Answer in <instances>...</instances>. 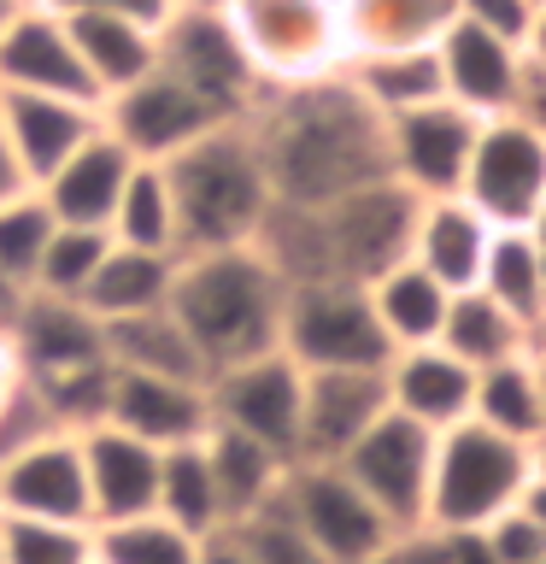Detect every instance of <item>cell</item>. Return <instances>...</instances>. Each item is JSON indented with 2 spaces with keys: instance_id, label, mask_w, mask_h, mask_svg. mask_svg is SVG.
Instances as JSON below:
<instances>
[{
  "instance_id": "38",
  "label": "cell",
  "mask_w": 546,
  "mask_h": 564,
  "mask_svg": "<svg viewBox=\"0 0 546 564\" xmlns=\"http://www.w3.org/2000/svg\"><path fill=\"white\" fill-rule=\"evenodd\" d=\"M200 541L171 518H123V523H95V564H194Z\"/></svg>"
},
{
  "instance_id": "64",
  "label": "cell",
  "mask_w": 546,
  "mask_h": 564,
  "mask_svg": "<svg viewBox=\"0 0 546 564\" xmlns=\"http://www.w3.org/2000/svg\"><path fill=\"white\" fill-rule=\"evenodd\" d=\"M540 564H546V558H540Z\"/></svg>"
},
{
  "instance_id": "37",
  "label": "cell",
  "mask_w": 546,
  "mask_h": 564,
  "mask_svg": "<svg viewBox=\"0 0 546 564\" xmlns=\"http://www.w3.org/2000/svg\"><path fill=\"white\" fill-rule=\"evenodd\" d=\"M200 441H183V447L159 453V500H153L159 518H171L176 529H188L194 541H206V535H218V529H223L218 488H211V465H206Z\"/></svg>"
},
{
  "instance_id": "29",
  "label": "cell",
  "mask_w": 546,
  "mask_h": 564,
  "mask_svg": "<svg viewBox=\"0 0 546 564\" xmlns=\"http://www.w3.org/2000/svg\"><path fill=\"white\" fill-rule=\"evenodd\" d=\"M341 24H347V59L435 47L458 24V0H341Z\"/></svg>"
},
{
  "instance_id": "5",
  "label": "cell",
  "mask_w": 546,
  "mask_h": 564,
  "mask_svg": "<svg viewBox=\"0 0 546 564\" xmlns=\"http://www.w3.org/2000/svg\"><path fill=\"white\" fill-rule=\"evenodd\" d=\"M223 18L264 88H299L347 70L341 0H229Z\"/></svg>"
},
{
  "instance_id": "10",
  "label": "cell",
  "mask_w": 546,
  "mask_h": 564,
  "mask_svg": "<svg viewBox=\"0 0 546 564\" xmlns=\"http://www.w3.org/2000/svg\"><path fill=\"white\" fill-rule=\"evenodd\" d=\"M458 194L482 212L488 229H528V218L546 200V135L511 112L488 118Z\"/></svg>"
},
{
  "instance_id": "50",
  "label": "cell",
  "mask_w": 546,
  "mask_h": 564,
  "mask_svg": "<svg viewBox=\"0 0 546 564\" xmlns=\"http://www.w3.org/2000/svg\"><path fill=\"white\" fill-rule=\"evenodd\" d=\"M376 564H435V541L429 535H412V541H394Z\"/></svg>"
},
{
  "instance_id": "47",
  "label": "cell",
  "mask_w": 546,
  "mask_h": 564,
  "mask_svg": "<svg viewBox=\"0 0 546 564\" xmlns=\"http://www.w3.org/2000/svg\"><path fill=\"white\" fill-rule=\"evenodd\" d=\"M435 541V564H500L488 553L482 529H458V535H429Z\"/></svg>"
},
{
  "instance_id": "18",
  "label": "cell",
  "mask_w": 546,
  "mask_h": 564,
  "mask_svg": "<svg viewBox=\"0 0 546 564\" xmlns=\"http://www.w3.org/2000/svg\"><path fill=\"white\" fill-rule=\"evenodd\" d=\"M0 518H42V523H88V476L77 435H47L0 465Z\"/></svg>"
},
{
  "instance_id": "39",
  "label": "cell",
  "mask_w": 546,
  "mask_h": 564,
  "mask_svg": "<svg viewBox=\"0 0 546 564\" xmlns=\"http://www.w3.org/2000/svg\"><path fill=\"white\" fill-rule=\"evenodd\" d=\"M53 229L59 224H53V212L35 188H18L12 200H0V276H7L12 289H30Z\"/></svg>"
},
{
  "instance_id": "53",
  "label": "cell",
  "mask_w": 546,
  "mask_h": 564,
  "mask_svg": "<svg viewBox=\"0 0 546 564\" xmlns=\"http://www.w3.org/2000/svg\"><path fill=\"white\" fill-rule=\"evenodd\" d=\"M523 511L546 529V476H540V470H535V482H528V494H523Z\"/></svg>"
},
{
  "instance_id": "24",
  "label": "cell",
  "mask_w": 546,
  "mask_h": 564,
  "mask_svg": "<svg viewBox=\"0 0 546 564\" xmlns=\"http://www.w3.org/2000/svg\"><path fill=\"white\" fill-rule=\"evenodd\" d=\"M130 171H135V153L123 148V141L106 135V123H100V130L88 135L83 148L70 153L65 165L53 171L35 194L47 200L53 224H70V229H106V224H112V206H118L123 183H130Z\"/></svg>"
},
{
  "instance_id": "28",
  "label": "cell",
  "mask_w": 546,
  "mask_h": 564,
  "mask_svg": "<svg viewBox=\"0 0 546 564\" xmlns=\"http://www.w3.org/2000/svg\"><path fill=\"white\" fill-rule=\"evenodd\" d=\"M106 335V359L118 370H141V377H176V382H211V370L200 359V347L188 341V329L171 317V306L159 312H135V317H112L100 324Z\"/></svg>"
},
{
  "instance_id": "52",
  "label": "cell",
  "mask_w": 546,
  "mask_h": 564,
  "mask_svg": "<svg viewBox=\"0 0 546 564\" xmlns=\"http://www.w3.org/2000/svg\"><path fill=\"white\" fill-rule=\"evenodd\" d=\"M18 188H30V183L18 176V165H12V148H7V135H0V200H12Z\"/></svg>"
},
{
  "instance_id": "56",
  "label": "cell",
  "mask_w": 546,
  "mask_h": 564,
  "mask_svg": "<svg viewBox=\"0 0 546 564\" xmlns=\"http://www.w3.org/2000/svg\"><path fill=\"white\" fill-rule=\"evenodd\" d=\"M18 300H24V289H12V282L0 276V329H7V317L18 312Z\"/></svg>"
},
{
  "instance_id": "14",
  "label": "cell",
  "mask_w": 546,
  "mask_h": 564,
  "mask_svg": "<svg viewBox=\"0 0 546 564\" xmlns=\"http://www.w3.org/2000/svg\"><path fill=\"white\" fill-rule=\"evenodd\" d=\"M476 135H482V118H470L465 106H452V100L412 106V112L387 118V176L405 183L417 200L458 194L470 171V153H476Z\"/></svg>"
},
{
  "instance_id": "43",
  "label": "cell",
  "mask_w": 546,
  "mask_h": 564,
  "mask_svg": "<svg viewBox=\"0 0 546 564\" xmlns=\"http://www.w3.org/2000/svg\"><path fill=\"white\" fill-rule=\"evenodd\" d=\"M47 435H65V430H59V417L47 412L42 388L18 370V382L0 394V465L18 458L24 447H35V441H47Z\"/></svg>"
},
{
  "instance_id": "3",
  "label": "cell",
  "mask_w": 546,
  "mask_h": 564,
  "mask_svg": "<svg viewBox=\"0 0 546 564\" xmlns=\"http://www.w3.org/2000/svg\"><path fill=\"white\" fill-rule=\"evenodd\" d=\"M165 183L176 200V236L183 253H211V247H247L259 224L271 218V176L253 148V130L241 123H218L183 153L165 159ZM176 253V259H183Z\"/></svg>"
},
{
  "instance_id": "13",
  "label": "cell",
  "mask_w": 546,
  "mask_h": 564,
  "mask_svg": "<svg viewBox=\"0 0 546 564\" xmlns=\"http://www.w3.org/2000/svg\"><path fill=\"white\" fill-rule=\"evenodd\" d=\"M211 423L241 430L247 441L282 453L294 465L299 458V365L288 352H264V359L229 365L206 382Z\"/></svg>"
},
{
  "instance_id": "48",
  "label": "cell",
  "mask_w": 546,
  "mask_h": 564,
  "mask_svg": "<svg viewBox=\"0 0 546 564\" xmlns=\"http://www.w3.org/2000/svg\"><path fill=\"white\" fill-rule=\"evenodd\" d=\"M100 7H112V12H123V18H130V24H141V30H165L171 24V18H176V7H171V0H100Z\"/></svg>"
},
{
  "instance_id": "32",
  "label": "cell",
  "mask_w": 546,
  "mask_h": 564,
  "mask_svg": "<svg viewBox=\"0 0 546 564\" xmlns=\"http://www.w3.org/2000/svg\"><path fill=\"white\" fill-rule=\"evenodd\" d=\"M341 77L359 88V100L382 118H400L412 106H429V100H447L440 88V59L435 47H405V53H359L347 59Z\"/></svg>"
},
{
  "instance_id": "33",
  "label": "cell",
  "mask_w": 546,
  "mask_h": 564,
  "mask_svg": "<svg viewBox=\"0 0 546 564\" xmlns=\"http://www.w3.org/2000/svg\"><path fill=\"white\" fill-rule=\"evenodd\" d=\"M476 423L500 430L511 441H535L546 435V394H540V365L535 352H517L505 365H488L476 370V405H470Z\"/></svg>"
},
{
  "instance_id": "25",
  "label": "cell",
  "mask_w": 546,
  "mask_h": 564,
  "mask_svg": "<svg viewBox=\"0 0 546 564\" xmlns=\"http://www.w3.org/2000/svg\"><path fill=\"white\" fill-rule=\"evenodd\" d=\"M493 229L465 194H429L417 200V224H412V259L417 271H429L440 289H476L482 276V253H488Z\"/></svg>"
},
{
  "instance_id": "27",
  "label": "cell",
  "mask_w": 546,
  "mask_h": 564,
  "mask_svg": "<svg viewBox=\"0 0 546 564\" xmlns=\"http://www.w3.org/2000/svg\"><path fill=\"white\" fill-rule=\"evenodd\" d=\"M70 24V42H77V59L88 70V83H95V95H118V88H130L135 77H148L159 65V35L130 24L123 12L112 7H88L77 18H65Z\"/></svg>"
},
{
  "instance_id": "34",
  "label": "cell",
  "mask_w": 546,
  "mask_h": 564,
  "mask_svg": "<svg viewBox=\"0 0 546 564\" xmlns=\"http://www.w3.org/2000/svg\"><path fill=\"white\" fill-rule=\"evenodd\" d=\"M440 347L452 359H465L470 370H488V365H505L517 352H528V324H517L482 289H458L447 306V324H440Z\"/></svg>"
},
{
  "instance_id": "7",
  "label": "cell",
  "mask_w": 546,
  "mask_h": 564,
  "mask_svg": "<svg viewBox=\"0 0 546 564\" xmlns=\"http://www.w3.org/2000/svg\"><path fill=\"white\" fill-rule=\"evenodd\" d=\"M335 465L359 482V494L382 511L400 541L423 535V518H429V470H435V430H423V423L400 417V412H382Z\"/></svg>"
},
{
  "instance_id": "19",
  "label": "cell",
  "mask_w": 546,
  "mask_h": 564,
  "mask_svg": "<svg viewBox=\"0 0 546 564\" xmlns=\"http://www.w3.org/2000/svg\"><path fill=\"white\" fill-rule=\"evenodd\" d=\"M0 88H24V95H65V100H88L100 106L95 83L77 59L70 24L47 7H30L0 30Z\"/></svg>"
},
{
  "instance_id": "35",
  "label": "cell",
  "mask_w": 546,
  "mask_h": 564,
  "mask_svg": "<svg viewBox=\"0 0 546 564\" xmlns=\"http://www.w3.org/2000/svg\"><path fill=\"white\" fill-rule=\"evenodd\" d=\"M476 289H482L488 300H500L517 324L535 329L540 312H546V264H540L535 236H528V229H493Z\"/></svg>"
},
{
  "instance_id": "59",
  "label": "cell",
  "mask_w": 546,
  "mask_h": 564,
  "mask_svg": "<svg viewBox=\"0 0 546 564\" xmlns=\"http://www.w3.org/2000/svg\"><path fill=\"white\" fill-rule=\"evenodd\" d=\"M24 7H30V0H0V30H7V24H12V18L24 12Z\"/></svg>"
},
{
  "instance_id": "1",
  "label": "cell",
  "mask_w": 546,
  "mask_h": 564,
  "mask_svg": "<svg viewBox=\"0 0 546 564\" xmlns=\"http://www.w3.org/2000/svg\"><path fill=\"white\" fill-rule=\"evenodd\" d=\"M247 130H253L276 206L317 212L387 176V118L370 112L347 77L264 88L247 112Z\"/></svg>"
},
{
  "instance_id": "31",
  "label": "cell",
  "mask_w": 546,
  "mask_h": 564,
  "mask_svg": "<svg viewBox=\"0 0 546 564\" xmlns=\"http://www.w3.org/2000/svg\"><path fill=\"white\" fill-rule=\"evenodd\" d=\"M171 276H176V259L171 253H141V247H106L100 271L88 276L83 289V306L112 324V317H135V312H159L171 300Z\"/></svg>"
},
{
  "instance_id": "57",
  "label": "cell",
  "mask_w": 546,
  "mask_h": 564,
  "mask_svg": "<svg viewBox=\"0 0 546 564\" xmlns=\"http://www.w3.org/2000/svg\"><path fill=\"white\" fill-rule=\"evenodd\" d=\"M176 12H229V0H171Z\"/></svg>"
},
{
  "instance_id": "63",
  "label": "cell",
  "mask_w": 546,
  "mask_h": 564,
  "mask_svg": "<svg viewBox=\"0 0 546 564\" xmlns=\"http://www.w3.org/2000/svg\"><path fill=\"white\" fill-rule=\"evenodd\" d=\"M0 564H7V558H0Z\"/></svg>"
},
{
  "instance_id": "42",
  "label": "cell",
  "mask_w": 546,
  "mask_h": 564,
  "mask_svg": "<svg viewBox=\"0 0 546 564\" xmlns=\"http://www.w3.org/2000/svg\"><path fill=\"white\" fill-rule=\"evenodd\" d=\"M229 535L247 546V558H253V564H329L306 535H299V523L288 518V511H282V500H276V506H264L259 518L236 523Z\"/></svg>"
},
{
  "instance_id": "61",
  "label": "cell",
  "mask_w": 546,
  "mask_h": 564,
  "mask_svg": "<svg viewBox=\"0 0 546 564\" xmlns=\"http://www.w3.org/2000/svg\"><path fill=\"white\" fill-rule=\"evenodd\" d=\"M535 470H540V476H546V435H540V441H535Z\"/></svg>"
},
{
  "instance_id": "20",
  "label": "cell",
  "mask_w": 546,
  "mask_h": 564,
  "mask_svg": "<svg viewBox=\"0 0 546 564\" xmlns=\"http://www.w3.org/2000/svg\"><path fill=\"white\" fill-rule=\"evenodd\" d=\"M77 447H83V476H88V518L95 523L148 518L159 500V447L118 430V423L83 430Z\"/></svg>"
},
{
  "instance_id": "54",
  "label": "cell",
  "mask_w": 546,
  "mask_h": 564,
  "mask_svg": "<svg viewBox=\"0 0 546 564\" xmlns=\"http://www.w3.org/2000/svg\"><path fill=\"white\" fill-rule=\"evenodd\" d=\"M18 382V359H12V347H7V329H0V394Z\"/></svg>"
},
{
  "instance_id": "49",
  "label": "cell",
  "mask_w": 546,
  "mask_h": 564,
  "mask_svg": "<svg viewBox=\"0 0 546 564\" xmlns=\"http://www.w3.org/2000/svg\"><path fill=\"white\" fill-rule=\"evenodd\" d=\"M194 564H253V558H247V546L229 535V529H218V535L200 541V558H194Z\"/></svg>"
},
{
  "instance_id": "12",
  "label": "cell",
  "mask_w": 546,
  "mask_h": 564,
  "mask_svg": "<svg viewBox=\"0 0 546 564\" xmlns=\"http://www.w3.org/2000/svg\"><path fill=\"white\" fill-rule=\"evenodd\" d=\"M100 123L106 135L123 141L135 159H148V165H165L171 153H183L188 141H200L206 130H218V112L194 95L183 77H171L165 65H153L148 77H135L130 88H118V95L100 100Z\"/></svg>"
},
{
  "instance_id": "2",
  "label": "cell",
  "mask_w": 546,
  "mask_h": 564,
  "mask_svg": "<svg viewBox=\"0 0 546 564\" xmlns=\"http://www.w3.org/2000/svg\"><path fill=\"white\" fill-rule=\"evenodd\" d=\"M171 317L200 347L206 370L218 377L229 365L282 352V306L288 282L271 271V259L247 247H211V253H183L171 276Z\"/></svg>"
},
{
  "instance_id": "55",
  "label": "cell",
  "mask_w": 546,
  "mask_h": 564,
  "mask_svg": "<svg viewBox=\"0 0 546 564\" xmlns=\"http://www.w3.org/2000/svg\"><path fill=\"white\" fill-rule=\"evenodd\" d=\"M35 7H47V12H59V18H77L88 7H100V0H35Z\"/></svg>"
},
{
  "instance_id": "60",
  "label": "cell",
  "mask_w": 546,
  "mask_h": 564,
  "mask_svg": "<svg viewBox=\"0 0 546 564\" xmlns=\"http://www.w3.org/2000/svg\"><path fill=\"white\" fill-rule=\"evenodd\" d=\"M528 352H546V312H540V324L528 329Z\"/></svg>"
},
{
  "instance_id": "15",
  "label": "cell",
  "mask_w": 546,
  "mask_h": 564,
  "mask_svg": "<svg viewBox=\"0 0 546 564\" xmlns=\"http://www.w3.org/2000/svg\"><path fill=\"white\" fill-rule=\"evenodd\" d=\"M387 365L370 370H299V458L335 465L387 412ZM294 458V465H299Z\"/></svg>"
},
{
  "instance_id": "11",
  "label": "cell",
  "mask_w": 546,
  "mask_h": 564,
  "mask_svg": "<svg viewBox=\"0 0 546 564\" xmlns=\"http://www.w3.org/2000/svg\"><path fill=\"white\" fill-rule=\"evenodd\" d=\"M159 65L171 77H183L223 123H241L264 95V83L253 77V65H247L223 12H176L159 30Z\"/></svg>"
},
{
  "instance_id": "6",
  "label": "cell",
  "mask_w": 546,
  "mask_h": 564,
  "mask_svg": "<svg viewBox=\"0 0 546 564\" xmlns=\"http://www.w3.org/2000/svg\"><path fill=\"white\" fill-rule=\"evenodd\" d=\"M282 352L299 370H370L387 365L394 347L370 312L364 282H299L282 306Z\"/></svg>"
},
{
  "instance_id": "26",
  "label": "cell",
  "mask_w": 546,
  "mask_h": 564,
  "mask_svg": "<svg viewBox=\"0 0 546 564\" xmlns=\"http://www.w3.org/2000/svg\"><path fill=\"white\" fill-rule=\"evenodd\" d=\"M200 447H206V465H211V488H218L223 529L259 518L264 506L282 500V482H288V458L282 453L247 441L241 430H223V423H211Z\"/></svg>"
},
{
  "instance_id": "40",
  "label": "cell",
  "mask_w": 546,
  "mask_h": 564,
  "mask_svg": "<svg viewBox=\"0 0 546 564\" xmlns=\"http://www.w3.org/2000/svg\"><path fill=\"white\" fill-rule=\"evenodd\" d=\"M106 247H112L106 229H70V224H59V229H53V241H47V253H42V264H35L30 289L53 294V300H83L88 276H95L100 259H106Z\"/></svg>"
},
{
  "instance_id": "36",
  "label": "cell",
  "mask_w": 546,
  "mask_h": 564,
  "mask_svg": "<svg viewBox=\"0 0 546 564\" xmlns=\"http://www.w3.org/2000/svg\"><path fill=\"white\" fill-rule=\"evenodd\" d=\"M106 236L118 247H141V253H183V236H176V200H171V183H165V165H148L135 159L130 183H123L118 206H112V224Z\"/></svg>"
},
{
  "instance_id": "21",
  "label": "cell",
  "mask_w": 546,
  "mask_h": 564,
  "mask_svg": "<svg viewBox=\"0 0 546 564\" xmlns=\"http://www.w3.org/2000/svg\"><path fill=\"white\" fill-rule=\"evenodd\" d=\"M435 59H440V88H447L452 106H465L470 118H505L511 100H517V83H523V47L500 42V35L476 30V24H458L435 42Z\"/></svg>"
},
{
  "instance_id": "30",
  "label": "cell",
  "mask_w": 546,
  "mask_h": 564,
  "mask_svg": "<svg viewBox=\"0 0 546 564\" xmlns=\"http://www.w3.org/2000/svg\"><path fill=\"white\" fill-rule=\"evenodd\" d=\"M364 294H370V312H376V324H382V335H387L394 352L440 341L452 289H440V282L429 271H417L412 259H400V264H387L382 276H370Z\"/></svg>"
},
{
  "instance_id": "58",
  "label": "cell",
  "mask_w": 546,
  "mask_h": 564,
  "mask_svg": "<svg viewBox=\"0 0 546 564\" xmlns=\"http://www.w3.org/2000/svg\"><path fill=\"white\" fill-rule=\"evenodd\" d=\"M528 236H535V247H540V264H546V200H540L535 218H528Z\"/></svg>"
},
{
  "instance_id": "4",
  "label": "cell",
  "mask_w": 546,
  "mask_h": 564,
  "mask_svg": "<svg viewBox=\"0 0 546 564\" xmlns=\"http://www.w3.org/2000/svg\"><path fill=\"white\" fill-rule=\"evenodd\" d=\"M535 482V447L511 441L488 423H452L435 435V470H429V518L423 535H458V529H488L493 518L523 506Z\"/></svg>"
},
{
  "instance_id": "9",
  "label": "cell",
  "mask_w": 546,
  "mask_h": 564,
  "mask_svg": "<svg viewBox=\"0 0 546 564\" xmlns=\"http://www.w3.org/2000/svg\"><path fill=\"white\" fill-rule=\"evenodd\" d=\"M412 224H417V194L394 183V176H376V183L317 206L329 271L341 282H370L387 264H400L412 253Z\"/></svg>"
},
{
  "instance_id": "62",
  "label": "cell",
  "mask_w": 546,
  "mask_h": 564,
  "mask_svg": "<svg viewBox=\"0 0 546 564\" xmlns=\"http://www.w3.org/2000/svg\"><path fill=\"white\" fill-rule=\"evenodd\" d=\"M535 365H540V394H546V352H535Z\"/></svg>"
},
{
  "instance_id": "41",
  "label": "cell",
  "mask_w": 546,
  "mask_h": 564,
  "mask_svg": "<svg viewBox=\"0 0 546 564\" xmlns=\"http://www.w3.org/2000/svg\"><path fill=\"white\" fill-rule=\"evenodd\" d=\"M0 558L7 564H95V529L42 523V518H0Z\"/></svg>"
},
{
  "instance_id": "22",
  "label": "cell",
  "mask_w": 546,
  "mask_h": 564,
  "mask_svg": "<svg viewBox=\"0 0 546 564\" xmlns=\"http://www.w3.org/2000/svg\"><path fill=\"white\" fill-rule=\"evenodd\" d=\"M106 423L141 435L148 447H183L211 430V405L200 382H176V377H141V370L112 365V394H106Z\"/></svg>"
},
{
  "instance_id": "45",
  "label": "cell",
  "mask_w": 546,
  "mask_h": 564,
  "mask_svg": "<svg viewBox=\"0 0 546 564\" xmlns=\"http://www.w3.org/2000/svg\"><path fill=\"white\" fill-rule=\"evenodd\" d=\"M540 0H458V18L488 35H500V42L523 47L528 42V24H535Z\"/></svg>"
},
{
  "instance_id": "51",
  "label": "cell",
  "mask_w": 546,
  "mask_h": 564,
  "mask_svg": "<svg viewBox=\"0 0 546 564\" xmlns=\"http://www.w3.org/2000/svg\"><path fill=\"white\" fill-rule=\"evenodd\" d=\"M523 53H528V65H540V70H546V0H540L535 24H528V42H523Z\"/></svg>"
},
{
  "instance_id": "8",
  "label": "cell",
  "mask_w": 546,
  "mask_h": 564,
  "mask_svg": "<svg viewBox=\"0 0 546 564\" xmlns=\"http://www.w3.org/2000/svg\"><path fill=\"white\" fill-rule=\"evenodd\" d=\"M282 511L299 523V535H306L329 564H376L387 546L400 541L394 529H387V518L364 500L359 482H352L341 465H312V458L288 465Z\"/></svg>"
},
{
  "instance_id": "44",
  "label": "cell",
  "mask_w": 546,
  "mask_h": 564,
  "mask_svg": "<svg viewBox=\"0 0 546 564\" xmlns=\"http://www.w3.org/2000/svg\"><path fill=\"white\" fill-rule=\"evenodd\" d=\"M482 541H488V553L500 558V564H540L546 558V529L528 518V511H505V518H493L482 529Z\"/></svg>"
},
{
  "instance_id": "17",
  "label": "cell",
  "mask_w": 546,
  "mask_h": 564,
  "mask_svg": "<svg viewBox=\"0 0 546 564\" xmlns=\"http://www.w3.org/2000/svg\"><path fill=\"white\" fill-rule=\"evenodd\" d=\"M95 130H100V106H88V100L0 88V135H7L12 165L30 188H42Z\"/></svg>"
},
{
  "instance_id": "16",
  "label": "cell",
  "mask_w": 546,
  "mask_h": 564,
  "mask_svg": "<svg viewBox=\"0 0 546 564\" xmlns=\"http://www.w3.org/2000/svg\"><path fill=\"white\" fill-rule=\"evenodd\" d=\"M7 347L24 377L47 382V377H70V370H88V365H112L106 359V335H100V317L83 306V300H53V294H35L24 289L18 312L7 317Z\"/></svg>"
},
{
  "instance_id": "23",
  "label": "cell",
  "mask_w": 546,
  "mask_h": 564,
  "mask_svg": "<svg viewBox=\"0 0 546 564\" xmlns=\"http://www.w3.org/2000/svg\"><path fill=\"white\" fill-rule=\"evenodd\" d=\"M387 412L423 423V430H452V423L470 417L476 405V370L465 359H452L440 341L429 347H405L387 359Z\"/></svg>"
},
{
  "instance_id": "46",
  "label": "cell",
  "mask_w": 546,
  "mask_h": 564,
  "mask_svg": "<svg viewBox=\"0 0 546 564\" xmlns=\"http://www.w3.org/2000/svg\"><path fill=\"white\" fill-rule=\"evenodd\" d=\"M511 118H523L528 130L546 135V70L528 65V53H523V83H517V100H511Z\"/></svg>"
}]
</instances>
